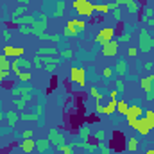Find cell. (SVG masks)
<instances>
[{
    "label": "cell",
    "mask_w": 154,
    "mask_h": 154,
    "mask_svg": "<svg viewBox=\"0 0 154 154\" xmlns=\"http://www.w3.org/2000/svg\"><path fill=\"white\" fill-rule=\"evenodd\" d=\"M72 7L79 16H84V18H91L95 13V4L91 0H74Z\"/></svg>",
    "instance_id": "6da1fadb"
},
{
    "label": "cell",
    "mask_w": 154,
    "mask_h": 154,
    "mask_svg": "<svg viewBox=\"0 0 154 154\" xmlns=\"http://www.w3.org/2000/svg\"><path fill=\"white\" fill-rule=\"evenodd\" d=\"M152 48H154V36L147 29H140V32H138V52L149 54Z\"/></svg>",
    "instance_id": "7a4b0ae2"
},
{
    "label": "cell",
    "mask_w": 154,
    "mask_h": 154,
    "mask_svg": "<svg viewBox=\"0 0 154 154\" xmlns=\"http://www.w3.org/2000/svg\"><path fill=\"white\" fill-rule=\"evenodd\" d=\"M65 0H43V13L47 14L48 13V9L50 7H54L52 9V14H50V18H61L63 16V13H65Z\"/></svg>",
    "instance_id": "3957f363"
},
{
    "label": "cell",
    "mask_w": 154,
    "mask_h": 154,
    "mask_svg": "<svg viewBox=\"0 0 154 154\" xmlns=\"http://www.w3.org/2000/svg\"><path fill=\"white\" fill-rule=\"evenodd\" d=\"M115 34H116V29H115V27H111V25H108V27H102V29L99 31V34L95 36V45L102 47L104 43H108V41L115 39Z\"/></svg>",
    "instance_id": "277c9868"
},
{
    "label": "cell",
    "mask_w": 154,
    "mask_h": 154,
    "mask_svg": "<svg viewBox=\"0 0 154 154\" xmlns=\"http://www.w3.org/2000/svg\"><path fill=\"white\" fill-rule=\"evenodd\" d=\"M70 81L79 88H86V70L82 66H72L70 68Z\"/></svg>",
    "instance_id": "5b68a950"
},
{
    "label": "cell",
    "mask_w": 154,
    "mask_h": 154,
    "mask_svg": "<svg viewBox=\"0 0 154 154\" xmlns=\"http://www.w3.org/2000/svg\"><path fill=\"white\" fill-rule=\"evenodd\" d=\"M118 47H120V43H118V39H111V41H108V43H104L102 45V48H100V54L104 56V57H115L116 54H118Z\"/></svg>",
    "instance_id": "8992f818"
},
{
    "label": "cell",
    "mask_w": 154,
    "mask_h": 154,
    "mask_svg": "<svg viewBox=\"0 0 154 154\" xmlns=\"http://www.w3.org/2000/svg\"><path fill=\"white\" fill-rule=\"evenodd\" d=\"M48 142H50L54 147H61V145L66 143V138H65V134H63L59 129L52 127V129H48Z\"/></svg>",
    "instance_id": "52a82bcc"
},
{
    "label": "cell",
    "mask_w": 154,
    "mask_h": 154,
    "mask_svg": "<svg viewBox=\"0 0 154 154\" xmlns=\"http://www.w3.org/2000/svg\"><path fill=\"white\" fill-rule=\"evenodd\" d=\"M23 54H25V48H20V47H13V45H5V47H4V56H7L9 59L23 57Z\"/></svg>",
    "instance_id": "ba28073f"
},
{
    "label": "cell",
    "mask_w": 154,
    "mask_h": 154,
    "mask_svg": "<svg viewBox=\"0 0 154 154\" xmlns=\"http://www.w3.org/2000/svg\"><path fill=\"white\" fill-rule=\"evenodd\" d=\"M133 129H134L138 134H149V133H151V129H149V124H147V118H145V115L140 116V118H136V122H134Z\"/></svg>",
    "instance_id": "9c48e42d"
},
{
    "label": "cell",
    "mask_w": 154,
    "mask_h": 154,
    "mask_svg": "<svg viewBox=\"0 0 154 154\" xmlns=\"http://www.w3.org/2000/svg\"><path fill=\"white\" fill-rule=\"evenodd\" d=\"M140 86H142V90L145 91V99L151 102V100H154V91L152 88H151V79L149 77H142L140 79Z\"/></svg>",
    "instance_id": "30bf717a"
},
{
    "label": "cell",
    "mask_w": 154,
    "mask_h": 154,
    "mask_svg": "<svg viewBox=\"0 0 154 154\" xmlns=\"http://www.w3.org/2000/svg\"><path fill=\"white\" fill-rule=\"evenodd\" d=\"M115 2L118 4V7H120V5H125L127 11H129L131 14H136V13L140 11V4H138V0H115Z\"/></svg>",
    "instance_id": "8fae6325"
},
{
    "label": "cell",
    "mask_w": 154,
    "mask_h": 154,
    "mask_svg": "<svg viewBox=\"0 0 154 154\" xmlns=\"http://www.w3.org/2000/svg\"><path fill=\"white\" fill-rule=\"evenodd\" d=\"M47 27H48V20H36L32 25H31V31H32V34L34 36H39V34H43L45 31H47Z\"/></svg>",
    "instance_id": "7c38bea8"
},
{
    "label": "cell",
    "mask_w": 154,
    "mask_h": 154,
    "mask_svg": "<svg viewBox=\"0 0 154 154\" xmlns=\"http://www.w3.org/2000/svg\"><path fill=\"white\" fill-rule=\"evenodd\" d=\"M77 136H79V142H88L91 138V127L88 124H82L77 129Z\"/></svg>",
    "instance_id": "4fadbf2b"
},
{
    "label": "cell",
    "mask_w": 154,
    "mask_h": 154,
    "mask_svg": "<svg viewBox=\"0 0 154 154\" xmlns=\"http://www.w3.org/2000/svg\"><path fill=\"white\" fill-rule=\"evenodd\" d=\"M36 20H38V18H36V14H23V16L16 18V20H14V22H11V23H13V25H32Z\"/></svg>",
    "instance_id": "5bb4252c"
},
{
    "label": "cell",
    "mask_w": 154,
    "mask_h": 154,
    "mask_svg": "<svg viewBox=\"0 0 154 154\" xmlns=\"http://www.w3.org/2000/svg\"><path fill=\"white\" fill-rule=\"evenodd\" d=\"M63 36L65 38H75V36H79L75 31V20H68L66 22V25L63 29Z\"/></svg>",
    "instance_id": "9a60e30c"
},
{
    "label": "cell",
    "mask_w": 154,
    "mask_h": 154,
    "mask_svg": "<svg viewBox=\"0 0 154 154\" xmlns=\"http://www.w3.org/2000/svg\"><path fill=\"white\" fill-rule=\"evenodd\" d=\"M5 120H7V129H13L20 120V115L16 111H5Z\"/></svg>",
    "instance_id": "2e32d148"
},
{
    "label": "cell",
    "mask_w": 154,
    "mask_h": 154,
    "mask_svg": "<svg viewBox=\"0 0 154 154\" xmlns=\"http://www.w3.org/2000/svg\"><path fill=\"white\" fill-rule=\"evenodd\" d=\"M20 149H22L25 154H31L34 149H36V142H34L32 138H27V140H23V142L20 143Z\"/></svg>",
    "instance_id": "e0dca14e"
},
{
    "label": "cell",
    "mask_w": 154,
    "mask_h": 154,
    "mask_svg": "<svg viewBox=\"0 0 154 154\" xmlns=\"http://www.w3.org/2000/svg\"><path fill=\"white\" fill-rule=\"evenodd\" d=\"M113 72L118 74L120 77H125L127 75V63H125V59H120L118 63H116L115 66H113Z\"/></svg>",
    "instance_id": "ac0fdd59"
},
{
    "label": "cell",
    "mask_w": 154,
    "mask_h": 154,
    "mask_svg": "<svg viewBox=\"0 0 154 154\" xmlns=\"http://www.w3.org/2000/svg\"><path fill=\"white\" fill-rule=\"evenodd\" d=\"M129 108H131V104H129L127 100L118 99V102H116V113H120V115H127V113H129Z\"/></svg>",
    "instance_id": "d6986e66"
},
{
    "label": "cell",
    "mask_w": 154,
    "mask_h": 154,
    "mask_svg": "<svg viewBox=\"0 0 154 154\" xmlns=\"http://www.w3.org/2000/svg\"><path fill=\"white\" fill-rule=\"evenodd\" d=\"M138 145H140L138 138L131 136V138H127V142H125V151H129V152H136V151H138Z\"/></svg>",
    "instance_id": "ffe728a7"
},
{
    "label": "cell",
    "mask_w": 154,
    "mask_h": 154,
    "mask_svg": "<svg viewBox=\"0 0 154 154\" xmlns=\"http://www.w3.org/2000/svg\"><path fill=\"white\" fill-rule=\"evenodd\" d=\"M38 39H43V41H52V43H61V34H47V32H43V34H39L36 36Z\"/></svg>",
    "instance_id": "44dd1931"
},
{
    "label": "cell",
    "mask_w": 154,
    "mask_h": 154,
    "mask_svg": "<svg viewBox=\"0 0 154 154\" xmlns=\"http://www.w3.org/2000/svg\"><path fill=\"white\" fill-rule=\"evenodd\" d=\"M23 14H27V5H18L13 13H11V18H9V22H14L16 18H20V16H23Z\"/></svg>",
    "instance_id": "7402d4cb"
},
{
    "label": "cell",
    "mask_w": 154,
    "mask_h": 154,
    "mask_svg": "<svg viewBox=\"0 0 154 154\" xmlns=\"http://www.w3.org/2000/svg\"><path fill=\"white\" fill-rule=\"evenodd\" d=\"M48 145H50L48 138H41V140H36V151H38L39 154L47 152V151H48Z\"/></svg>",
    "instance_id": "603a6c76"
},
{
    "label": "cell",
    "mask_w": 154,
    "mask_h": 154,
    "mask_svg": "<svg viewBox=\"0 0 154 154\" xmlns=\"http://www.w3.org/2000/svg\"><path fill=\"white\" fill-rule=\"evenodd\" d=\"M116 102L118 100H111L109 99V102L106 104V108H104V115L106 116H113L116 113Z\"/></svg>",
    "instance_id": "cb8c5ba5"
},
{
    "label": "cell",
    "mask_w": 154,
    "mask_h": 154,
    "mask_svg": "<svg viewBox=\"0 0 154 154\" xmlns=\"http://www.w3.org/2000/svg\"><path fill=\"white\" fill-rule=\"evenodd\" d=\"M127 115L134 116V118H140V116L145 115V109H143L142 106H138V104H136V106H131V108H129V113H127Z\"/></svg>",
    "instance_id": "d4e9b609"
},
{
    "label": "cell",
    "mask_w": 154,
    "mask_h": 154,
    "mask_svg": "<svg viewBox=\"0 0 154 154\" xmlns=\"http://www.w3.org/2000/svg\"><path fill=\"white\" fill-rule=\"evenodd\" d=\"M36 54H38V56H56V54H57V48H52V47H39Z\"/></svg>",
    "instance_id": "484cf974"
},
{
    "label": "cell",
    "mask_w": 154,
    "mask_h": 154,
    "mask_svg": "<svg viewBox=\"0 0 154 154\" xmlns=\"http://www.w3.org/2000/svg\"><path fill=\"white\" fill-rule=\"evenodd\" d=\"M16 63H18V66L22 68V70H31L32 68V61H29V59H25V57H16Z\"/></svg>",
    "instance_id": "4316f807"
},
{
    "label": "cell",
    "mask_w": 154,
    "mask_h": 154,
    "mask_svg": "<svg viewBox=\"0 0 154 154\" xmlns=\"http://www.w3.org/2000/svg\"><path fill=\"white\" fill-rule=\"evenodd\" d=\"M0 70H4V72H11V61H9V57L7 56H0Z\"/></svg>",
    "instance_id": "83f0119b"
},
{
    "label": "cell",
    "mask_w": 154,
    "mask_h": 154,
    "mask_svg": "<svg viewBox=\"0 0 154 154\" xmlns=\"http://www.w3.org/2000/svg\"><path fill=\"white\" fill-rule=\"evenodd\" d=\"M90 95L95 99V102H102V99H104V93H100V90H99V88H95V86H91V88H90Z\"/></svg>",
    "instance_id": "f1b7e54d"
},
{
    "label": "cell",
    "mask_w": 154,
    "mask_h": 154,
    "mask_svg": "<svg viewBox=\"0 0 154 154\" xmlns=\"http://www.w3.org/2000/svg\"><path fill=\"white\" fill-rule=\"evenodd\" d=\"M152 16H154V9L147 5V7L143 9V14H140V22H145V20H149V18H152Z\"/></svg>",
    "instance_id": "f546056e"
},
{
    "label": "cell",
    "mask_w": 154,
    "mask_h": 154,
    "mask_svg": "<svg viewBox=\"0 0 154 154\" xmlns=\"http://www.w3.org/2000/svg\"><path fill=\"white\" fill-rule=\"evenodd\" d=\"M99 152L100 154H113V149L106 142H99Z\"/></svg>",
    "instance_id": "4dcf8cb0"
},
{
    "label": "cell",
    "mask_w": 154,
    "mask_h": 154,
    "mask_svg": "<svg viewBox=\"0 0 154 154\" xmlns=\"http://www.w3.org/2000/svg\"><path fill=\"white\" fill-rule=\"evenodd\" d=\"M95 13H99V14H108V13H109V5H108V4H95Z\"/></svg>",
    "instance_id": "1f68e13d"
},
{
    "label": "cell",
    "mask_w": 154,
    "mask_h": 154,
    "mask_svg": "<svg viewBox=\"0 0 154 154\" xmlns=\"http://www.w3.org/2000/svg\"><path fill=\"white\" fill-rule=\"evenodd\" d=\"M145 118H147V124H149V129H154V111L152 109H145Z\"/></svg>",
    "instance_id": "d6a6232c"
},
{
    "label": "cell",
    "mask_w": 154,
    "mask_h": 154,
    "mask_svg": "<svg viewBox=\"0 0 154 154\" xmlns=\"http://www.w3.org/2000/svg\"><path fill=\"white\" fill-rule=\"evenodd\" d=\"M16 79H18L20 82H29V81L32 79V75H31V72H27V70H22V72H20V75L16 77Z\"/></svg>",
    "instance_id": "836d02e7"
},
{
    "label": "cell",
    "mask_w": 154,
    "mask_h": 154,
    "mask_svg": "<svg viewBox=\"0 0 154 154\" xmlns=\"http://www.w3.org/2000/svg\"><path fill=\"white\" fill-rule=\"evenodd\" d=\"M39 116L36 113H22L20 115V120H25V122H34V120H38Z\"/></svg>",
    "instance_id": "e575fe53"
},
{
    "label": "cell",
    "mask_w": 154,
    "mask_h": 154,
    "mask_svg": "<svg viewBox=\"0 0 154 154\" xmlns=\"http://www.w3.org/2000/svg\"><path fill=\"white\" fill-rule=\"evenodd\" d=\"M13 104H14V108H16V109L23 111V109H25V104H27V102H25V100H23V99L20 97V99H13Z\"/></svg>",
    "instance_id": "d590c367"
},
{
    "label": "cell",
    "mask_w": 154,
    "mask_h": 154,
    "mask_svg": "<svg viewBox=\"0 0 154 154\" xmlns=\"http://www.w3.org/2000/svg\"><path fill=\"white\" fill-rule=\"evenodd\" d=\"M75 31L77 34H82L86 31V22L84 20H75Z\"/></svg>",
    "instance_id": "8d00e7d4"
},
{
    "label": "cell",
    "mask_w": 154,
    "mask_h": 154,
    "mask_svg": "<svg viewBox=\"0 0 154 154\" xmlns=\"http://www.w3.org/2000/svg\"><path fill=\"white\" fill-rule=\"evenodd\" d=\"M93 138H95L97 142H106V131H102V129L95 131V133H93Z\"/></svg>",
    "instance_id": "74e56055"
},
{
    "label": "cell",
    "mask_w": 154,
    "mask_h": 154,
    "mask_svg": "<svg viewBox=\"0 0 154 154\" xmlns=\"http://www.w3.org/2000/svg\"><path fill=\"white\" fill-rule=\"evenodd\" d=\"M61 57L63 59H70V57H74V50L72 48H61Z\"/></svg>",
    "instance_id": "f35d334b"
},
{
    "label": "cell",
    "mask_w": 154,
    "mask_h": 154,
    "mask_svg": "<svg viewBox=\"0 0 154 154\" xmlns=\"http://www.w3.org/2000/svg\"><path fill=\"white\" fill-rule=\"evenodd\" d=\"M32 65H34V68H38V70H43V61H41V56H34V59H32Z\"/></svg>",
    "instance_id": "ab89813d"
},
{
    "label": "cell",
    "mask_w": 154,
    "mask_h": 154,
    "mask_svg": "<svg viewBox=\"0 0 154 154\" xmlns=\"http://www.w3.org/2000/svg\"><path fill=\"white\" fill-rule=\"evenodd\" d=\"M57 149H59L63 154H74V147L68 145V143H65V145H61V147H57Z\"/></svg>",
    "instance_id": "60d3db41"
},
{
    "label": "cell",
    "mask_w": 154,
    "mask_h": 154,
    "mask_svg": "<svg viewBox=\"0 0 154 154\" xmlns=\"http://www.w3.org/2000/svg\"><path fill=\"white\" fill-rule=\"evenodd\" d=\"M115 86H116V90H118V93H120V95L125 91V84H124V81H122V79H116V81H115Z\"/></svg>",
    "instance_id": "b9f144b4"
},
{
    "label": "cell",
    "mask_w": 154,
    "mask_h": 154,
    "mask_svg": "<svg viewBox=\"0 0 154 154\" xmlns=\"http://www.w3.org/2000/svg\"><path fill=\"white\" fill-rule=\"evenodd\" d=\"M18 31H20V34H32L31 25H18Z\"/></svg>",
    "instance_id": "7bdbcfd3"
},
{
    "label": "cell",
    "mask_w": 154,
    "mask_h": 154,
    "mask_svg": "<svg viewBox=\"0 0 154 154\" xmlns=\"http://www.w3.org/2000/svg\"><path fill=\"white\" fill-rule=\"evenodd\" d=\"M11 75H13V72H4V70H0V84H2L4 81H7Z\"/></svg>",
    "instance_id": "ee69618b"
},
{
    "label": "cell",
    "mask_w": 154,
    "mask_h": 154,
    "mask_svg": "<svg viewBox=\"0 0 154 154\" xmlns=\"http://www.w3.org/2000/svg\"><path fill=\"white\" fill-rule=\"evenodd\" d=\"M111 13H113V18H115L116 22L120 23V22H122V13H120V7H118V9H113Z\"/></svg>",
    "instance_id": "f6af8a7d"
},
{
    "label": "cell",
    "mask_w": 154,
    "mask_h": 154,
    "mask_svg": "<svg viewBox=\"0 0 154 154\" xmlns=\"http://www.w3.org/2000/svg\"><path fill=\"white\" fill-rule=\"evenodd\" d=\"M111 75H113V68H109V66H106V68L102 70V77H106V79H109Z\"/></svg>",
    "instance_id": "bcb514c9"
},
{
    "label": "cell",
    "mask_w": 154,
    "mask_h": 154,
    "mask_svg": "<svg viewBox=\"0 0 154 154\" xmlns=\"http://www.w3.org/2000/svg\"><path fill=\"white\" fill-rule=\"evenodd\" d=\"M32 134H34V131H32V129H25V131L22 133V138H23V140H27V138H32Z\"/></svg>",
    "instance_id": "7dc6e473"
},
{
    "label": "cell",
    "mask_w": 154,
    "mask_h": 154,
    "mask_svg": "<svg viewBox=\"0 0 154 154\" xmlns=\"http://www.w3.org/2000/svg\"><path fill=\"white\" fill-rule=\"evenodd\" d=\"M109 99H111V100H118V99H120V93H118V90H111V91H109Z\"/></svg>",
    "instance_id": "c3c4849f"
},
{
    "label": "cell",
    "mask_w": 154,
    "mask_h": 154,
    "mask_svg": "<svg viewBox=\"0 0 154 154\" xmlns=\"http://www.w3.org/2000/svg\"><path fill=\"white\" fill-rule=\"evenodd\" d=\"M118 43H127L129 39H131V34H122V36H118Z\"/></svg>",
    "instance_id": "681fc988"
},
{
    "label": "cell",
    "mask_w": 154,
    "mask_h": 154,
    "mask_svg": "<svg viewBox=\"0 0 154 154\" xmlns=\"http://www.w3.org/2000/svg\"><path fill=\"white\" fill-rule=\"evenodd\" d=\"M127 56H129V57H136V56H138V48H134V47H131V48L127 50Z\"/></svg>",
    "instance_id": "f907efd6"
},
{
    "label": "cell",
    "mask_w": 154,
    "mask_h": 154,
    "mask_svg": "<svg viewBox=\"0 0 154 154\" xmlns=\"http://www.w3.org/2000/svg\"><path fill=\"white\" fill-rule=\"evenodd\" d=\"M95 111H97L99 115H104V106H102L100 102H95Z\"/></svg>",
    "instance_id": "816d5d0a"
},
{
    "label": "cell",
    "mask_w": 154,
    "mask_h": 154,
    "mask_svg": "<svg viewBox=\"0 0 154 154\" xmlns=\"http://www.w3.org/2000/svg\"><path fill=\"white\" fill-rule=\"evenodd\" d=\"M57 68V65H43V70L45 72H54Z\"/></svg>",
    "instance_id": "f5cc1de1"
},
{
    "label": "cell",
    "mask_w": 154,
    "mask_h": 154,
    "mask_svg": "<svg viewBox=\"0 0 154 154\" xmlns=\"http://www.w3.org/2000/svg\"><path fill=\"white\" fill-rule=\"evenodd\" d=\"M2 36H4V39H5V41H9V39H11V31H7V29H4V32H2Z\"/></svg>",
    "instance_id": "db71d44e"
},
{
    "label": "cell",
    "mask_w": 154,
    "mask_h": 154,
    "mask_svg": "<svg viewBox=\"0 0 154 154\" xmlns=\"http://www.w3.org/2000/svg\"><path fill=\"white\" fill-rule=\"evenodd\" d=\"M152 66H154V63H151V61H147V63L143 65V68H145L147 72H151V70H152Z\"/></svg>",
    "instance_id": "11a10c76"
},
{
    "label": "cell",
    "mask_w": 154,
    "mask_h": 154,
    "mask_svg": "<svg viewBox=\"0 0 154 154\" xmlns=\"http://www.w3.org/2000/svg\"><path fill=\"white\" fill-rule=\"evenodd\" d=\"M108 5H109V11H113V9H118V4H116V2H109Z\"/></svg>",
    "instance_id": "9f6ffc18"
},
{
    "label": "cell",
    "mask_w": 154,
    "mask_h": 154,
    "mask_svg": "<svg viewBox=\"0 0 154 154\" xmlns=\"http://www.w3.org/2000/svg\"><path fill=\"white\" fill-rule=\"evenodd\" d=\"M145 23H147L149 27H154V16L152 18H149V20H145Z\"/></svg>",
    "instance_id": "6f0895ef"
},
{
    "label": "cell",
    "mask_w": 154,
    "mask_h": 154,
    "mask_svg": "<svg viewBox=\"0 0 154 154\" xmlns=\"http://www.w3.org/2000/svg\"><path fill=\"white\" fill-rule=\"evenodd\" d=\"M16 2H20L22 5H29V2H31V0H16Z\"/></svg>",
    "instance_id": "680465c9"
},
{
    "label": "cell",
    "mask_w": 154,
    "mask_h": 154,
    "mask_svg": "<svg viewBox=\"0 0 154 154\" xmlns=\"http://www.w3.org/2000/svg\"><path fill=\"white\" fill-rule=\"evenodd\" d=\"M4 118H5V113H4V111H2V109H0V122H2V120H4Z\"/></svg>",
    "instance_id": "91938a15"
},
{
    "label": "cell",
    "mask_w": 154,
    "mask_h": 154,
    "mask_svg": "<svg viewBox=\"0 0 154 154\" xmlns=\"http://www.w3.org/2000/svg\"><path fill=\"white\" fill-rule=\"evenodd\" d=\"M145 154H154V149H147V151H145Z\"/></svg>",
    "instance_id": "94428289"
},
{
    "label": "cell",
    "mask_w": 154,
    "mask_h": 154,
    "mask_svg": "<svg viewBox=\"0 0 154 154\" xmlns=\"http://www.w3.org/2000/svg\"><path fill=\"white\" fill-rule=\"evenodd\" d=\"M151 88H152V91H154V79H151Z\"/></svg>",
    "instance_id": "6125c7cd"
},
{
    "label": "cell",
    "mask_w": 154,
    "mask_h": 154,
    "mask_svg": "<svg viewBox=\"0 0 154 154\" xmlns=\"http://www.w3.org/2000/svg\"><path fill=\"white\" fill-rule=\"evenodd\" d=\"M149 79H154V72H152V74H151V75H149Z\"/></svg>",
    "instance_id": "be15d7a7"
}]
</instances>
